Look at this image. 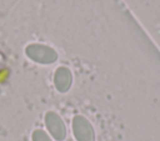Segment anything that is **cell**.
<instances>
[{
  "label": "cell",
  "mask_w": 160,
  "mask_h": 141,
  "mask_svg": "<svg viewBox=\"0 0 160 141\" xmlns=\"http://www.w3.org/2000/svg\"><path fill=\"white\" fill-rule=\"evenodd\" d=\"M75 134H76L79 141H94L92 131L86 122L84 124V122L76 121L75 122Z\"/></svg>",
  "instance_id": "1"
},
{
  "label": "cell",
  "mask_w": 160,
  "mask_h": 141,
  "mask_svg": "<svg viewBox=\"0 0 160 141\" xmlns=\"http://www.w3.org/2000/svg\"><path fill=\"white\" fill-rule=\"evenodd\" d=\"M48 125L51 130V132L54 134V136L56 139H62L64 137V129L61 126V122L54 116V115H50L49 116V120H48Z\"/></svg>",
  "instance_id": "2"
},
{
  "label": "cell",
  "mask_w": 160,
  "mask_h": 141,
  "mask_svg": "<svg viewBox=\"0 0 160 141\" xmlns=\"http://www.w3.org/2000/svg\"><path fill=\"white\" fill-rule=\"evenodd\" d=\"M34 141H50V140L48 139V136L44 132L38 131V132L34 134Z\"/></svg>",
  "instance_id": "3"
}]
</instances>
